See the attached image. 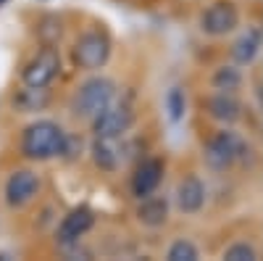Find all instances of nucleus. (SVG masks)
<instances>
[{
    "label": "nucleus",
    "mask_w": 263,
    "mask_h": 261,
    "mask_svg": "<svg viewBox=\"0 0 263 261\" xmlns=\"http://www.w3.org/2000/svg\"><path fill=\"white\" fill-rule=\"evenodd\" d=\"M66 132L48 119H40L34 124H29L21 135V153L32 161H48L61 156V148H63Z\"/></svg>",
    "instance_id": "nucleus-1"
},
{
    "label": "nucleus",
    "mask_w": 263,
    "mask_h": 261,
    "mask_svg": "<svg viewBox=\"0 0 263 261\" xmlns=\"http://www.w3.org/2000/svg\"><path fill=\"white\" fill-rule=\"evenodd\" d=\"M116 98V82L108 77H90L87 82L79 84V90L74 95L71 111L79 119H92L98 116L105 106H111Z\"/></svg>",
    "instance_id": "nucleus-2"
},
{
    "label": "nucleus",
    "mask_w": 263,
    "mask_h": 261,
    "mask_svg": "<svg viewBox=\"0 0 263 261\" xmlns=\"http://www.w3.org/2000/svg\"><path fill=\"white\" fill-rule=\"evenodd\" d=\"M250 153L248 143L239 137L232 129H224V132H216L208 143H205V161L211 169H229L237 161H242Z\"/></svg>",
    "instance_id": "nucleus-3"
},
{
    "label": "nucleus",
    "mask_w": 263,
    "mask_h": 261,
    "mask_svg": "<svg viewBox=\"0 0 263 261\" xmlns=\"http://www.w3.org/2000/svg\"><path fill=\"white\" fill-rule=\"evenodd\" d=\"M111 58V40L103 32H87L74 45V63L79 69H103Z\"/></svg>",
    "instance_id": "nucleus-4"
},
{
    "label": "nucleus",
    "mask_w": 263,
    "mask_h": 261,
    "mask_svg": "<svg viewBox=\"0 0 263 261\" xmlns=\"http://www.w3.org/2000/svg\"><path fill=\"white\" fill-rule=\"evenodd\" d=\"M132 124H135V114L124 103H111L105 106L98 116H92V132L95 137H124Z\"/></svg>",
    "instance_id": "nucleus-5"
},
{
    "label": "nucleus",
    "mask_w": 263,
    "mask_h": 261,
    "mask_svg": "<svg viewBox=\"0 0 263 261\" xmlns=\"http://www.w3.org/2000/svg\"><path fill=\"white\" fill-rule=\"evenodd\" d=\"M239 27V11L229 0H216L200 16V29L211 37H224Z\"/></svg>",
    "instance_id": "nucleus-6"
},
{
    "label": "nucleus",
    "mask_w": 263,
    "mask_h": 261,
    "mask_svg": "<svg viewBox=\"0 0 263 261\" xmlns=\"http://www.w3.org/2000/svg\"><path fill=\"white\" fill-rule=\"evenodd\" d=\"M92 227H95V211L87 208V206H79V208L69 211V214L61 219V224H58V230H55V240H58V246L79 243Z\"/></svg>",
    "instance_id": "nucleus-7"
},
{
    "label": "nucleus",
    "mask_w": 263,
    "mask_h": 261,
    "mask_svg": "<svg viewBox=\"0 0 263 261\" xmlns=\"http://www.w3.org/2000/svg\"><path fill=\"white\" fill-rule=\"evenodd\" d=\"M37 193H40V177L29 169H16L6 180V203L11 208L27 206Z\"/></svg>",
    "instance_id": "nucleus-8"
},
{
    "label": "nucleus",
    "mask_w": 263,
    "mask_h": 261,
    "mask_svg": "<svg viewBox=\"0 0 263 261\" xmlns=\"http://www.w3.org/2000/svg\"><path fill=\"white\" fill-rule=\"evenodd\" d=\"M61 72V58L55 50H42L37 53L27 66H24V84H32V87H48Z\"/></svg>",
    "instance_id": "nucleus-9"
},
{
    "label": "nucleus",
    "mask_w": 263,
    "mask_h": 261,
    "mask_svg": "<svg viewBox=\"0 0 263 261\" xmlns=\"http://www.w3.org/2000/svg\"><path fill=\"white\" fill-rule=\"evenodd\" d=\"M161 180H163V161L145 159L135 169V174H132V193H135V198H145V195L156 193Z\"/></svg>",
    "instance_id": "nucleus-10"
},
{
    "label": "nucleus",
    "mask_w": 263,
    "mask_h": 261,
    "mask_svg": "<svg viewBox=\"0 0 263 261\" xmlns=\"http://www.w3.org/2000/svg\"><path fill=\"white\" fill-rule=\"evenodd\" d=\"M205 111L221 124H234L242 119V103L234 98V93H216L205 100Z\"/></svg>",
    "instance_id": "nucleus-11"
},
{
    "label": "nucleus",
    "mask_w": 263,
    "mask_h": 261,
    "mask_svg": "<svg viewBox=\"0 0 263 261\" xmlns=\"http://www.w3.org/2000/svg\"><path fill=\"white\" fill-rule=\"evenodd\" d=\"M205 203V187L197 177H184L177 185V206L184 214H197Z\"/></svg>",
    "instance_id": "nucleus-12"
},
{
    "label": "nucleus",
    "mask_w": 263,
    "mask_h": 261,
    "mask_svg": "<svg viewBox=\"0 0 263 261\" xmlns=\"http://www.w3.org/2000/svg\"><path fill=\"white\" fill-rule=\"evenodd\" d=\"M137 219L145 227H161L168 219V201L163 195L150 193L145 198H140V208H137Z\"/></svg>",
    "instance_id": "nucleus-13"
},
{
    "label": "nucleus",
    "mask_w": 263,
    "mask_h": 261,
    "mask_svg": "<svg viewBox=\"0 0 263 261\" xmlns=\"http://www.w3.org/2000/svg\"><path fill=\"white\" fill-rule=\"evenodd\" d=\"M92 161L103 171H116L121 164V150H119V137H95L92 148Z\"/></svg>",
    "instance_id": "nucleus-14"
},
{
    "label": "nucleus",
    "mask_w": 263,
    "mask_h": 261,
    "mask_svg": "<svg viewBox=\"0 0 263 261\" xmlns=\"http://www.w3.org/2000/svg\"><path fill=\"white\" fill-rule=\"evenodd\" d=\"M260 45H263V32L260 29H250L232 45V58L239 63V66H248V63H253L258 58Z\"/></svg>",
    "instance_id": "nucleus-15"
},
{
    "label": "nucleus",
    "mask_w": 263,
    "mask_h": 261,
    "mask_svg": "<svg viewBox=\"0 0 263 261\" xmlns=\"http://www.w3.org/2000/svg\"><path fill=\"white\" fill-rule=\"evenodd\" d=\"M50 103V95H48V90L45 87H32V84H27L24 90H21L16 98H13V106L18 108L21 114H32V111H42Z\"/></svg>",
    "instance_id": "nucleus-16"
},
{
    "label": "nucleus",
    "mask_w": 263,
    "mask_h": 261,
    "mask_svg": "<svg viewBox=\"0 0 263 261\" xmlns=\"http://www.w3.org/2000/svg\"><path fill=\"white\" fill-rule=\"evenodd\" d=\"M211 84L218 93H237L239 87H242V74H239V69H234V66H221V69H216Z\"/></svg>",
    "instance_id": "nucleus-17"
},
{
    "label": "nucleus",
    "mask_w": 263,
    "mask_h": 261,
    "mask_svg": "<svg viewBox=\"0 0 263 261\" xmlns=\"http://www.w3.org/2000/svg\"><path fill=\"white\" fill-rule=\"evenodd\" d=\"M166 258L168 261H197L200 253H197V246L192 240H177V243H171Z\"/></svg>",
    "instance_id": "nucleus-18"
},
{
    "label": "nucleus",
    "mask_w": 263,
    "mask_h": 261,
    "mask_svg": "<svg viewBox=\"0 0 263 261\" xmlns=\"http://www.w3.org/2000/svg\"><path fill=\"white\" fill-rule=\"evenodd\" d=\"M166 108H168L171 121H182L184 108H187V98H184V93H182V87H171V90H168V95H166Z\"/></svg>",
    "instance_id": "nucleus-19"
},
{
    "label": "nucleus",
    "mask_w": 263,
    "mask_h": 261,
    "mask_svg": "<svg viewBox=\"0 0 263 261\" xmlns=\"http://www.w3.org/2000/svg\"><path fill=\"white\" fill-rule=\"evenodd\" d=\"M227 261H258V251L250 243H234L224 251Z\"/></svg>",
    "instance_id": "nucleus-20"
}]
</instances>
